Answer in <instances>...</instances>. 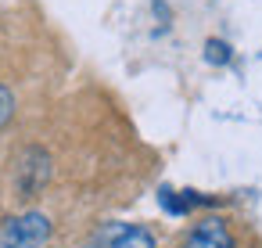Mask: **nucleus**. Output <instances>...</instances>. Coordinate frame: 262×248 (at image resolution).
I'll list each match as a JSON object with an SVG mask.
<instances>
[{
  "instance_id": "1",
  "label": "nucleus",
  "mask_w": 262,
  "mask_h": 248,
  "mask_svg": "<svg viewBox=\"0 0 262 248\" xmlns=\"http://www.w3.org/2000/svg\"><path fill=\"white\" fill-rule=\"evenodd\" d=\"M51 241V216L40 209L18 212L0 226V248H43Z\"/></svg>"
},
{
  "instance_id": "2",
  "label": "nucleus",
  "mask_w": 262,
  "mask_h": 248,
  "mask_svg": "<svg viewBox=\"0 0 262 248\" xmlns=\"http://www.w3.org/2000/svg\"><path fill=\"white\" fill-rule=\"evenodd\" d=\"M90 248H158V237H155V230L144 226V223L112 219V223H104V226L94 234Z\"/></svg>"
},
{
  "instance_id": "3",
  "label": "nucleus",
  "mask_w": 262,
  "mask_h": 248,
  "mask_svg": "<svg viewBox=\"0 0 262 248\" xmlns=\"http://www.w3.org/2000/svg\"><path fill=\"white\" fill-rule=\"evenodd\" d=\"M176 248H237V241H233L226 219L205 216V219H198V223L183 234V241H180Z\"/></svg>"
},
{
  "instance_id": "4",
  "label": "nucleus",
  "mask_w": 262,
  "mask_h": 248,
  "mask_svg": "<svg viewBox=\"0 0 262 248\" xmlns=\"http://www.w3.org/2000/svg\"><path fill=\"white\" fill-rule=\"evenodd\" d=\"M51 176V155L43 148H26L18 158V194L33 198Z\"/></svg>"
},
{
  "instance_id": "5",
  "label": "nucleus",
  "mask_w": 262,
  "mask_h": 248,
  "mask_svg": "<svg viewBox=\"0 0 262 248\" xmlns=\"http://www.w3.org/2000/svg\"><path fill=\"white\" fill-rule=\"evenodd\" d=\"M205 61H212V65H226V61H230V47H226L223 40H208V44H205Z\"/></svg>"
},
{
  "instance_id": "6",
  "label": "nucleus",
  "mask_w": 262,
  "mask_h": 248,
  "mask_svg": "<svg viewBox=\"0 0 262 248\" xmlns=\"http://www.w3.org/2000/svg\"><path fill=\"white\" fill-rule=\"evenodd\" d=\"M11 115H15V94H11V87L0 83V126H8Z\"/></svg>"
}]
</instances>
